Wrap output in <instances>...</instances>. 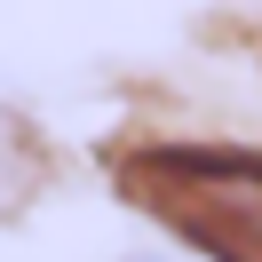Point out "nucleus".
Here are the masks:
<instances>
[{"mask_svg":"<svg viewBox=\"0 0 262 262\" xmlns=\"http://www.w3.org/2000/svg\"><path fill=\"white\" fill-rule=\"evenodd\" d=\"M127 262H191V254H167V246H135Z\"/></svg>","mask_w":262,"mask_h":262,"instance_id":"obj_3","label":"nucleus"},{"mask_svg":"<svg viewBox=\"0 0 262 262\" xmlns=\"http://www.w3.org/2000/svg\"><path fill=\"white\" fill-rule=\"evenodd\" d=\"M112 191L191 262H262V151L230 135H127Z\"/></svg>","mask_w":262,"mask_h":262,"instance_id":"obj_1","label":"nucleus"},{"mask_svg":"<svg viewBox=\"0 0 262 262\" xmlns=\"http://www.w3.org/2000/svg\"><path fill=\"white\" fill-rule=\"evenodd\" d=\"M32 167H40V151H32V135H24L16 119L0 112V207H8V199H24V191H32Z\"/></svg>","mask_w":262,"mask_h":262,"instance_id":"obj_2","label":"nucleus"}]
</instances>
